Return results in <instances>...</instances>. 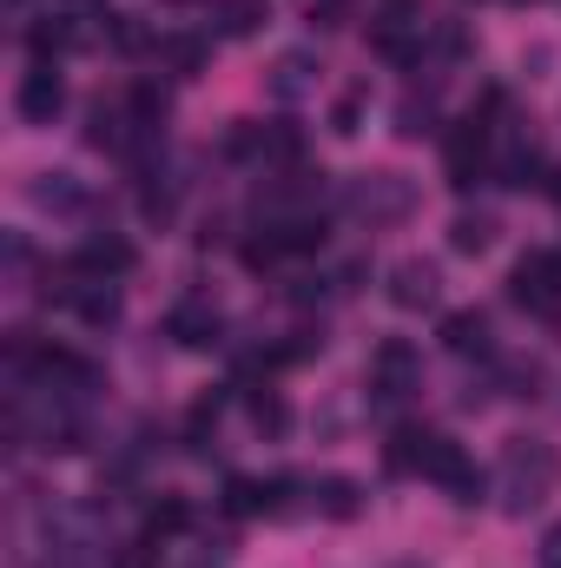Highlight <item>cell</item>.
I'll return each instance as SVG.
<instances>
[{"mask_svg":"<svg viewBox=\"0 0 561 568\" xmlns=\"http://www.w3.org/2000/svg\"><path fill=\"white\" fill-rule=\"evenodd\" d=\"M555 489H561L555 443H542V436H509V443H502V463H496V496H502V509H509V516H529V509H542Z\"/></svg>","mask_w":561,"mask_h":568,"instance_id":"1","label":"cell"},{"mask_svg":"<svg viewBox=\"0 0 561 568\" xmlns=\"http://www.w3.org/2000/svg\"><path fill=\"white\" fill-rule=\"evenodd\" d=\"M344 205H350L357 219H370V225H390V219H404V212L417 205V192H410L404 172H357V179L344 185Z\"/></svg>","mask_w":561,"mask_h":568,"instance_id":"2","label":"cell"},{"mask_svg":"<svg viewBox=\"0 0 561 568\" xmlns=\"http://www.w3.org/2000/svg\"><path fill=\"white\" fill-rule=\"evenodd\" d=\"M509 297H516L522 311L555 317L561 311V252H522L516 272H509Z\"/></svg>","mask_w":561,"mask_h":568,"instance_id":"3","label":"cell"},{"mask_svg":"<svg viewBox=\"0 0 561 568\" xmlns=\"http://www.w3.org/2000/svg\"><path fill=\"white\" fill-rule=\"evenodd\" d=\"M429 483H442L449 489V503H462V509H476L482 503V489H489V476L469 463V449L462 443H449V436H436V456H429V469H422Z\"/></svg>","mask_w":561,"mask_h":568,"instance_id":"4","label":"cell"},{"mask_svg":"<svg viewBox=\"0 0 561 568\" xmlns=\"http://www.w3.org/2000/svg\"><path fill=\"white\" fill-rule=\"evenodd\" d=\"M422 384V357L410 337H384L377 351H370V390L377 397H410Z\"/></svg>","mask_w":561,"mask_h":568,"instance_id":"5","label":"cell"},{"mask_svg":"<svg viewBox=\"0 0 561 568\" xmlns=\"http://www.w3.org/2000/svg\"><path fill=\"white\" fill-rule=\"evenodd\" d=\"M13 113H20L27 126H53V120L67 113V80H60V67H47V60H33V73H20V93H13Z\"/></svg>","mask_w":561,"mask_h":568,"instance_id":"6","label":"cell"},{"mask_svg":"<svg viewBox=\"0 0 561 568\" xmlns=\"http://www.w3.org/2000/svg\"><path fill=\"white\" fill-rule=\"evenodd\" d=\"M165 337H172V344H185V351H212V344L225 337V317H218V304H212V297H185V304H172Z\"/></svg>","mask_w":561,"mask_h":568,"instance_id":"7","label":"cell"},{"mask_svg":"<svg viewBox=\"0 0 561 568\" xmlns=\"http://www.w3.org/2000/svg\"><path fill=\"white\" fill-rule=\"evenodd\" d=\"M436 297H442V278H436L429 258H397L390 265V304L397 311H429Z\"/></svg>","mask_w":561,"mask_h":568,"instance_id":"8","label":"cell"},{"mask_svg":"<svg viewBox=\"0 0 561 568\" xmlns=\"http://www.w3.org/2000/svg\"><path fill=\"white\" fill-rule=\"evenodd\" d=\"M284 476H272V483H258V476H232L225 483V516H238V523H252V516H278L284 509Z\"/></svg>","mask_w":561,"mask_h":568,"instance_id":"9","label":"cell"},{"mask_svg":"<svg viewBox=\"0 0 561 568\" xmlns=\"http://www.w3.org/2000/svg\"><path fill=\"white\" fill-rule=\"evenodd\" d=\"M60 304L80 311L86 324H113V317H120V291H113V278H86V272H73V284H60Z\"/></svg>","mask_w":561,"mask_h":568,"instance_id":"10","label":"cell"},{"mask_svg":"<svg viewBox=\"0 0 561 568\" xmlns=\"http://www.w3.org/2000/svg\"><path fill=\"white\" fill-rule=\"evenodd\" d=\"M73 272H86V278H120V272H133V245L113 239V232H100V239H86V245L73 252Z\"/></svg>","mask_w":561,"mask_h":568,"instance_id":"11","label":"cell"},{"mask_svg":"<svg viewBox=\"0 0 561 568\" xmlns=\"http://www.w3.org/2000/svg\"><path fill=\"white\" fill-rule=\"evenodd\" d=\"M429 456H436V429H422V424L390 429V449H384V463H390L397 476H422V469H429Z\"/></svg>","mask_w":561,"mask_h":568,"instance_id":"12","label":"cell"},{"mask_svg":"<svg viewBox=\"0 0 561 568\" xmlns=\"http://www.w3.org/2000/svg\"><path fill=\"white\" fill-rule=\"evenodd\" d=\"M442 344H449L456 357H489V351H496L482 311H449V317H442Z\"/></svg>","mask_w":561,"mask_h":568,"instance_id":"13","label":"cell"},{"mask_svg":"<svg viewBox=\"0 0 561 568\" xmlns=\"http://www.w3.org/2000/svg\"><path fill=\"white\" fill-rule=\"evenodd\" d=\"M482 179V120H469L462 133H449V185L469 192Z\"/></svg>","mask_w":561,"mask_h":568,"instance_id":"14","label":"cell"},{"mask_svg":"<svg viewBox=\"0 0 561 568\" xmlns=\"http://www.w3.org/2000/svg\"><path fill=\"white\" fill-rule=\"evenodd\" d=\"M489 245H496V219H489V212H456V219H449V252L482 258Z\"/></svg>","mask_w":561,"mask_h":568,"instance_id":"15","label":"cell"},{"mask_svg":"<svg viewBox=\"0 0 561 568\" xmlns=\"http://www.w3.org/2000/svg\"><path fill=\"white\" fill-rule=\"evenodd\" d=\"M33 205H47V212H80V205H86V185H80L73 172H40V179H33Z\"/></svg>","mask_w":561,"mask_h":568,"instance_id":"16","label":"cell"},{"mask_svg":"<svg viewBox=\"0 0 561 568\" xmlns=\"http://www.w3.org/2000/svg\"><path fill=\"white\" fill-rule=\"evenodd\" d=\"M310 496H317V509H324L330 523H350V516L364 509V489H357L350 476H324V483H310Z\"/></svg>","mask_w":561,"mask_h":568,"instance_id":"17","label":"cell"},{"mask_svg":"<svg viewBox=\"0 0 561 568\" xmlns=\"http://www.w3.org/2000/svg\"><path fill=\"white\" fill-rule=\"evenodd\" d=\"M212 20H218V33H225V40H245V33H258L265 7H258V0H218V7H212Z\"/></svg>","mask_w":561,"mask_h":568,"instance_id":"18","label":"cell"},{"mask_svg":"<svg viewBox=\"0 0 561 568\" xmlns=\"http://www.w3.org/2000/svg\"><path fill=\"white\" fill-rule=\"evenodd\" d=\"M27 47H33V60L53 67V53L73 47V27H67V20H40V27H27Z\"/></svg>","mask_w":561,"mask_h":568,"instance_id":"19","label":"cell"},{"mask_svg":"<svg viewBox=\"0 0 561 568\" xmlns=\"http://www.w3.org/2000/svg\"><path fill=\"white\" fill-rule=\"evenodd\" d=\"M185 529H192V503H185V496H165V503L152 509V523H145L152 542H159V536H185Z\"/></svg>","mask_w":561,"mask_h":568,"instance_id":"20","label":"cell"},{"mask_svg":"<svg viewBox=\"0 0 561 568\" xmlns=\"http://www.w3.org/2000/svg\"><path fill=\"white\" fill-rule=\"evenodd\" d=\"M252 424L265 429V436H284L290 429V404H284L278 390H252Z\"/></svg>","mask_w":561,"mask_h":568,"instance_id":"21","label":"cell"},{"mask_svg":"<svg viewBox=\"0 0 561 568\" xmlns=\"http://www.w3.org/2000/svg\"><path fill=\"white\" fill-rule=\"evenodd\" d=\"M218 410H225V397H218V390L192 404V417H185V449H205V436L218 429Z\"/></svg>","mask_w":561,"mask_h":568,"instance_id":"22","label":"cell"},{"mask_svg":"<svg viewBox=\"0 0 561 568\" xmlns=\"http://www.w3.org/2000/svg\"><path fill=\"white\" fill-rule=\"evenodd\" d=\"M310 73H317V67H310V53H284V60H278V73H272L278 100H297V93L310 87Z\"/></svg>","mask_w":561,"mask_h":568,"instance_id":"23","label":"cell"},{"mask_svg":"<svg viewBox=\"0 0 561 568\" xmlns=\"http://www.w3.org/2000/svg\"><path fill=\"white\" fill-rule=\"evenodd\" d=\"M377 53H384V60H397V67H417L422 40H410L404 27H377Z\"/></svg>","mask_w":561,"mask_h":568,"instance_id":"24","label":"cell"},{"mask_svg":"<svg viewBox=\"0 0 561 568\" xmlns=\"http://www.w3.org/2000/svg\"><path fill=\"white\" fill-rule=\"evenodd\" d=\"M364 100H370V93H364V87H350V93L330 106V133H344V140H350V133H357V120H364Z\"/></svg>","mask_w":561,"mask_h":568,"instance_id":"25","label":"cell"},{"mask_svg":"<svg viewBox=\"0 0 561 568\" xmlns=\"http://www.w3.org/2000/svg\"><path fill=\"white\" fill-rule=\"evenodd\" d=\"M159 53H165L178 73H198V60H205V47H198V40H159Z\"/></svg>","mask_w":561,"mask_h":568,"instance_id":"26","label":"cell"},{"mask_svg":"<svg viewBox=\"0 0 561 568\" xmlns=\"http://www.w3.org/2000/svg\"><path fill=\"white\" fill-rule=\"evenodd\" d=\"M397 133H404V140H422V133H429V100H404V106H397Z\"/></svg>","mask_w":561,"mask_h":568,"instance_id":"27","label":"cell"},{"mask_svg":"<svg viewBox=\"0 0 561 568\" xmlns=\"http://www.w3.org/2000/svg\"><path fill=\"white\" fill-rule=\"evenodd\" d=\"M310 20L317 27H344L350 20V0H310Z\"/></svg>","mask_w":561,"mask_h":568,"instance_id":"28","label":"cell"},{"mask_svg":"<svg viewBox=\"0 0 561 568\" xmlns=\"http://www.w3.org/2000/svg\"><path fill=\"white\" fill-rule=\"evenodd\" d=\"M542 568H561V523L542 536Z\"/></svg>","mask_w":561,"mask_h":568,"instance_id":"29","label":"cell"},{"mask_svg":"<svg viewBox=\"0 0 561 568\" xmlns=\"http://www.w3.org/2000/svg\"><path fill=\"white\" fill-rule=\"evenodd\" d=\"M390 568H429V562H390Z\"/></svg>","mask_w":561,"mask_h":568,"instance_id":"30","label":"cell"},{"mask_svg":"<svg viewBox=\"0 0 561 568\" xmlns=\"http://www.w3.org/2000/svg\"><path fill=\"white\" fill-rule=\"evenodd\" d=\"M549 192H555V199H561V172H555V185H549Z\"/></svg>","mask_w":561,"mask_h":568,"instance_id":"31","label":"cell"},{"mask_svg":"<svg viewBox=\"0 0 561 568\" xmlns=\"http://www.w3.org/2000/svg\"><path fill=\"white\" fill-rule=\"evenodd\" d=\"M172 7H192V0H172Z\"/></svg>","mask_w":561,"mask_h":568,"instance_id":"32","label":"cell"}]
</instances>
